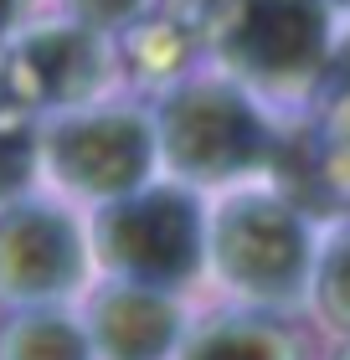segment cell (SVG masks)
Instances as JSON below:
<instances>
[{"mask_svg":"<svg viewBox=\"0 0 350 360\" xmlns=\"http://www.w3.org/2000/svg\"><path fill=\"white\" fill-rule=\"evenodd\" d=\"M82 273L77 232L46 206H15L0 217V288L15 299L62 293Z\"/></svg>","mask_w":350,"mask_h":360,"instance_id":"52a82bcc","label":"cell"},{"mask_svg":"<svg viewBox=\"0 0 350 360\" xmlns=\"http://www.w3.org/2000/svg\"><path fill=\"white\" fill-rule=\"evenodd\" d=\"M6 360H88V340L57 314H31L6 335Z\"/></svg>","mask_w":350,"mask_h":360,"instance_id":"30bf717a","label":"cell"},{"mask_svg":"<svg viewBox=\"0 0 350 360\" xmlns=\"http://www.w3.org/2000/svg\"><path fill=\"white\" fill-rule=\"evenodd\" d=\"M104 263L139 283H180L201 257V217L180 191L119 195L98 217Z\"/></svg>","mask_w":350,"mask_h":360,"instance_id":"3957f363","label":"cell"},{"mask_svg":"<svg viewBox=\"0 0 350 360\" xmlns=\"http://www.w3.org/2000/svg\"><path fill=\"white\" fill-rule=\"evenodd\" d=\"M216 263L227 283L258 299H289L304 283L309 242L299 226L294 206L268 201V195H242L216 221Z\"/></svg>","mask_w":350,"mask_h":360,"instance_id":"277c9868","label":"cell"},{"mask_svg":"<svg viewBox=\"0 0 350 360\" xmlns=\"http://www.w3.org/2000/svg\"><path fill=\"white\" fill-rule=\"evenodd\" d=\"M345 6H350V0H345Z\"/></svg>","mask_w":350,"mask_h":360,"instance_id":"2e32d148","label":"cell"},{"mask_svg":"<svg viewBox=\"0 0 350 360\" xmlns=\"http://www.w3.org/2000/svg\"><path fill=\"white\" fill-rule=\"evenodd\" d=\"M149 6V0H68L73 21L93 26V31H119V26H135V15Z\"/></svg>","mask_w":350,"mask_h":360,"instance_id":"4fadbf2b","label":"cell"},{"mask_svg":"<svg viewBox=\"0 0 350 360\" xmlns=\"http://www.w3.org/2000/svg\"><path fill=\"white\" fill-rule=\"evenodd\" d=\"M330 68H335V77H340V83L350 88V41L340 46V52H335V57H330Z\"/></svg>","mask_w":350,"mask_h":360,"instance_id":"9a60e30c","label":"cell"},{"mask_svg":"<svg viewBox=\"0 0 350 360\" xmlns=\"http://www.w3.org/2000/svg\"><path fill=\"white\" fill-rule=\"evenodd\" d=\"M216 52L253 83H304L330 62V0H232Z\"/></svg>","mask_w":350,"mask_h":360,"instance_id":"6da1fadb","label":"cell"},{"mask_svg":"<svg viewBox=\"0 0 350 360\" xmlns=\"http://www.w3.org/2000/svg\"><path fill=\"white\" fill-rule=\"evenodd\" d=\"M345 360H350V355H345Z\"/></svg>","mask_w":350,"mask_h":360,"instance_id":"e0dca14e","label":"cell"},{"mask_svg":"<svg viewBox=\"0 0 350 360\" xmlns=\"http://www.w3.org/2000/svg\"><path fill=\"white\" fill-rule=\"evenodd\" d=\"M37 165V134L21 119V108H0V201L15 195Z\"/></svg>","mask_w":350,"mask_h":360,"instance_id":"8fae6325","label":"cell"},{"mask_svg":"<svg viewBox=\"0 0 350 360\" xmlns=\"http://www.w3.org/2000/svg\"><path fill=\"white\" fill-rule=\"evenodd\" d=\"M46 155L68 186L93 195H124L149 170L155 129L139 113H77V119H62L52 129Z\"/></svg>","mask_w":350,"mask_h":360,"instance_id":"8992f818","label":"cell"},{"mask_svg":"<svg viewBox=\"0 0 350 360\" xmlns=\"http://www.w3.org/2000/svg\"><path fill=\"white\" fill-rule=\"evenodd\" d=\"M98 350L108 360H160L175 345V309L149 288H113L93 309Z\"/></svg>","mask_w":350,"mask_h":360,"instance_id":"ba28073f","label":"cell"},{"mask_svg":"<svg viewBox=\"0 0 350 360\" xmlns=\"http://www.w3.org/2000/svg\"><path fill=\"white\" fill-rule=\"evenodd\" d=\"M21 11H26V0H0V52H6L11 31H15V21H21Z\"/></svg>","mask_w":350,"mask_h":360,"instance_id":"5bb4252c","label":"cell"},{"mask_svg":"<svg viewBox=\"0 0 350 360\" xmlns=\"http://www.w3.org/2000/svg\"><path fill=\"white\" fill-rule=\"evenodd\" d=\"M0 83H6V108L21 113L77 103L104 83V41L82 21L26 31L0 52Z\"/></svg>","mask_w":350,"mask_h":360,"instance_id":"5b68a950","label":"cell"},{"mask_svg":"<svg viewBox=\"0 0 350 360\" xmlns=\"http://www.w3.org/2000/svg\"><path fill=\"white\" fill-rule=\"evenodd\" d=\"M165 160L186 175L227 180L247 165H258L268 150L263 119L232 83H186L165 98L155 129Z\"/></svg>","mask_w":350,"mask_h":360,"instance_id":"7a4b0ae2","label":"cell"},{"mask_svg":"<svg viewBox=\"0 0 350 360\" xmlns=\"http://www.w3.org/2000/svg\"><path fill=\"white\" fill-rule=\"evenodd\" d=\"M320 309L340 324V330H350V237L325 257V273H320Z\"/></svg>","mask_w":350,"mask_h":360,"instance_id":"7c38bea8","label":"cell"},{"mask_svg":"<svg viewBox=\"0 0 350 360\" xmlns=\"http://www.w3.org/2000/svg\"><path fill=\"white\" fill-rule=\"evenodd\" d=\"M186 360H289V340L278 330H268V324L227 319L196 340Z\"/></svg>","mask_w":350,"mask_h":360,"instance_id":"9c48e42d","label":"cell"}]
</instances>
